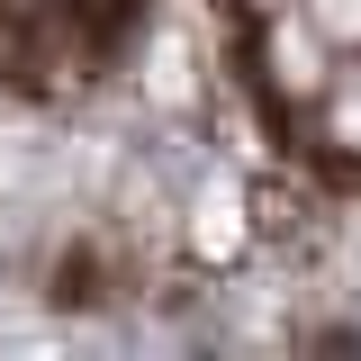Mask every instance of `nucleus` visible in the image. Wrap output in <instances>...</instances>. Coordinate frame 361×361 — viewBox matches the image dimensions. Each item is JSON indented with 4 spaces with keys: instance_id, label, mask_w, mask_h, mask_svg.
Segmentation results:
<instances>
[{
    "instance_id": "nucleus-1",
    "label": "nucleus",
    "mask_w": 361,
    "mask_h": 361,
    "mask_svg": "<svg viewBox=\"0 0 361 361\" xmlns=\"http://www.w3.org/2000/svg\"><path fill=\"white\" fill-rule=\"evenodd\" d=\"M127 0H0V73H63L118 27Z\"/></svg>"
}]
</instances>
